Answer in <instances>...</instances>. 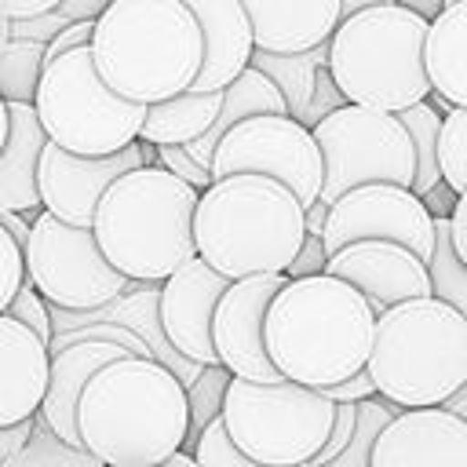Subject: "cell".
Masks as SVG:
<instances>
[{"instance_id":"cell-24","label":"cell","mask_w":467,"mask_h":467,"mask_svg":"<svg viewBox=\"0 0 467 467\" xmlns=\"http://www.w3.org/2000/svg\"><path fill=\"white\" fill-rule=\"evenodd\" d=\"M248 117H288V106H285V99L277 95V88H274L263 73H255L252 66L223 91V106H219L212 128H208L197 142H190V146H182V150L208 171V164H212L215 146L223 142V135L234 131L237 124H244ZM208 175H212V171H208Z\"/></svg>"},{"instance_id":"cell-28","label":"cell","mask_w":467,"mask_h":467,"mask_svg":"<svg viewBox=\"0 0 467 467\" xmlns=\"http://www.w3.org/2000/svg\"><path fill=\"white\" fill-rule=\"evenodd\" d=\"M427 277H431V299L467 317V266L452 248L449 219H434V252L427 259Z\"/></svg>"},{"instance_id":"cell-38","label":"cell","mask_w":467,"mask_h":467,"mask_svg":"<svg viewBox=\"0 0 467 467\" xmlns=\"http://www.w3.org/2000/svg\"><path fill=\"white\" fill-rule=\"evenodd\" d=\"M347 106V99L336 91V84H332V77H328V69H317V84H314V99H310V106H306V113H303V128L306 131H314L325 117H332L336 109H343Z\"/></svg>"},{"instance_id":"cell-41","label":"cell","mask_w":467,"mask_h":467,"mask_svg":"<svg viewBox=\"0 0 467 467\" xmlns=\"http://www.w3.org/2000/svg\"><path fill=\"white\" fill-rule=\"evenodd\" d=\"M58 7V0H0V18L7 22H36L44 15H51Z\"/></svg>"},{"instance_id":"cell-6","label":"cell","mask_w":467,"mask_h":467,"mask_svg":"<svg viewBox=\"0 0 467 467\" xmlns=\"http://www.w3.org/2000/svg\"><path fill=\"white\" fill-rule=\"evenodd\" d=\"M423 40L427 22L420 15L394 0H368L358 15L336 26L325 69L347 106L398 117L431 95Z\"/></svg>"},{"instance_id":"cell-42","label":"cell","mask_w":467,"mask_h":467,"mask_svg":"<svg viewBox=\"0 0 467 467\" xmlns=\"http://www.w3.org/2000/svg\"><path fill=\"white\" fill-rule=\"evenodd\" d=\"M449 237H452V248L460 255V263L467 266V186L456 193L452 201V212H449Z\"/></svg>"},{"instance_id":"cell-14","label":"cell","mask_w":467,"mask_h":467,"mask_svg":"<svg viewBox=\"0 0 467 467\" xmlns=\"http://www.w3.org/2000/svg\"><path fill=\"white\" fill-rule=\"evenodd\" d=\"M153 164H157V150L146 142H131L128 150H120L113 157H73L58 146L44 142L40 157H36V197H40L44 212L55 215L58 223L91 230L102 193L120 175H128L135 168H153Z\"/></svg>"},{"instance_id":"cell-32","label":"cell","mask_w":467,"mask_h":467,"mask_svg":"<svg viewBox=\"0 0 467 467\" xmlns=\"http://www.w3.org/2000/svg\"><path fill=\"white\" fill-rule=\"evenodd\" d=\"M401 409L379 401V398H368L358 405V420H354V434H350V445L325 467H368L372 463V445L379 438V431L398 416Z\"/></svg>"},{"instance_id":"cell-3","label":"cell","mask_w":467,"mask_h":467,"mask_svg":"<svg viewBox=\"0 0 467 467\" xmlns=\"http://www.w3.org/2000/svg\"><path fill=\"white\" fill-rule=\"evenodd\" d=\"M91 66L131 106H161L193 88L201 29L186 0H113L95 18Z\"/></svg>"},{"instance_id":"cell-43","label":"cell","mask_w":467,"mask_h":467,"mask_svg":"<svg viewBox=\"0 0 467 467\" xmlns=\"http://www.w3.org/2000/svg\"><path fill=\"white\" fill-rule=\"evenodd\" d=\"M102 0H58V15L66 22H95L102 15Z\"/></svg>"},{"instance_id":"cell-46","label":"cell","mask_w":467,"mask_h":467,"mask_svg":"<svg viewBox=\"0 0 467 467\" xmlns=\"http://www.w3.org/2000/svg\"><path fill=\"white\" fill-rule=\"evenodd\" d=\"M441 409H445L449 416H456V420H463V423H467V383H463L452 398H445V401H441Z\"/></svg>"},{"instance_id":"cell-35","label":"cell","mask_w":467,"mask_h":467,"mask_svg":"<svg viewBox=\"0 0 467 467\" xmlns=\"http://www.w3.org/2000/svg\"><path fill=\"white\" fill-rule=\"evenodd\" d=\"M7 317L11 321H18L22 328H29L40 343H51L55 339V328H51V310H47V303L40 299V292L26 281L22 288H18V296L11 299V306H7Z\"/></svg>"},{"instance_id":"cell-8","label":"cell","mask_w":467,"mask_h":467,"mask_svg":"<svg viewBox=\"0 0 467 467\" xmlns=\"http://www.w3.org/2000/svg\"><path fill=\"white\" fill-rule=\"evenodd\" d=\"M33 113L44 142L73 157H113L139 142L146 109L117 99L91 66V47L51 58L40 73Z\"/></svg>"},{"instance_id":"cell-13","label":"cell","mask_w":467,"mask_h":467,"mask_svg":"<svg viewBox=\"0 0 467 467\" xmlns=\"http://www.w3.org/2000/svg\"><path fill=\"white\" fill-rule=\"evenodd\" d=\"M361 241L401 244L420 263H427L434 252V219L412 190L358 186L328 208L321 244H325V255H336V252L361 244Z\"/></svg>"},{"instance_id":"cell-19","label":"cell","mask_w":467,"mask_h":467,"mask_svg":"<svg viewBox=\"0 0 467 467\" xmlns=\"http://www.w3.org/2000/svg\"><path fill=\"white\" fill-rule=\"evenodd\" d=\"M190 15L201 29V73L193 80V95L226 91L252 58V29L241 0H186Z\"/></svg>"},{"instance_id":"cell-16","label":"cell","mask_w":467,"mask_h":467,"mask_svg":"<svg viewBox=\"0 0 467 467\" xmlns=\"http://www.w3.org/2000/svg\"><path fill=\"white\" fill-rule=\"evenodd\" d=\"M226 288L230 281H223L201 259H190L157 292V328L164 343L201 368L219 365L212 347V314Z\"/></svg>"},{"instance_id":"cell-18","label":"cell","mask_w":467,"mask_h":467,"mask_svg":"<svg viewBox=\"0 0 467 467\" xmlns=\"http://www.w3.org/2000/svg\"><path fill=\"white\" fill-rule=\"evenodd\" d=\"M368 467H467V423L445 409H401L379 431Z\"/></svg>"},{"instance_id":"cell-45","label":"cell","mask_w":467,"mask_h":467,"mask_svg":"<svg viewBox=\"0 0 467 467\" xmlns=\"http://www.w3.org/2000/svg\"><path fill=\"white\" fill-rule=\"evenodd\" d=\"M0 226L11 234L15 248L26 255V244H29V223H22V215H0Z\"/></svg>"},{"instance_id":"cell-12","label":"cell","mask_w":467,"mask_h":467,"mask_svg":"<svg viewBox=\"0 0 467 467\" xmlns=\"http://www.w3.org/2000/svg\"><path fill=\"white\" fill-rule=\"evenodd\" d=\"M212 182L230 175H259L281 182L303 212L321 197V153L314 135L292 117H248L223 135L208 164Z\"/></svg>"},{"instance_id":"cell-47","label":"cell","mask_w":467,"mask_h":467,"mask_svg":"<svg viewBox=\"0 0 467 467\" xmlns=\"http://www.w3.org/2000/svg\"><path fill=\"white\" fill-rule=\"evenodd\" d=\"M325 219H328V208H325V204H310V208H306V234H317V237H321Z\"/></svg>"},{"instance_id":"cell-48","label":"cell","mask_w":467,"mask_h":467,"mask_svg":"<svg viewBox=\"0 0 467 467\" xmlns=\"http://www.w3.org/2000/svg\"><path fill=\"white\" fill-rule=\"evenodd\" d=\"M7 131H11V117H7V102L0 99V157H4V146H7Z\"/></svg>"},{"instance_id":"cell-30","label":"cell","mask_w":467,"mask_h":467,"mask_svg":"<svg viewBox=\"0 0 467 467\" xmlns=\"http://www.w3.org/2000/svg\"><path fill=\"white\" fill-rule=\"evenodd\" d=\"M230 372L223 365H208L201 368V376L186 387V412H190V427H186V441L182 452H193V441L204 434L208 423H215L223 416V401H226V387H230Z\"/></svg>"},{"instance_id":"cell-23","label":"cell","mask_w":467,"mask_h":467,"mask_svg":"<svg viewBox=\"0 0 467 467\" xmlns=\"http://www.w3.org/2000/svg\"><path fill=\"white\" fill-rule=\"evenodd\" d=\"M423 69L431 91L452 109H467V0H452L427 26Z\"/></svg>"},{"instance_id":"cell-29","label":"cell","mask_w":467,"mask_h":467,"mask_svg":"<svg viewBox=\"0 0 467 467\" xmlns=\"http://www.w3.org/2000/svg\"><path fill=\"white\" fill-rule=\"evenodd\" d=\"M44 73V44L11 40L0 55V99L7 106H33Z\"/></svg>"},{"instance_id":"cell-44","label":"cell","mask_w":467,"mask_h":467,"mask_svg":"<svg viewBox=\"0 0 467 467\" xmlns=\"http://www.w3.org/2000/svg\"><path fill=\"white\" fill-rule=\"evenodd\" d=\"M29 431H33V420H29V423H18V427H11V431H0V467L22 449V441L29 438Z\"/></svg>"},{"instance_id":"cell-36","label":"cell","mask_w":467,"mask_h":467,"mask_svg":"<svg viewBox=\"0 0 467 467\" xmlns=\"http://www.w3.org/2000/svg\"><path fill=\"white\" fill-rule=\"evenodd\" d=\"M22 285H26V255L15 248L11 234L0 226V314H7Z\"/></svg>"},{"instance_id":"cell-40","label":"cell","mask_w":467,"mask_h":467,"mask_svg":"<svg viewBox=\"0 0 467 467\" xmlns=\"http://www.w3.org/2000/svg\"><path fill=\"white\" fill-rule=\"evenodd\" d=\"M332 405H361V401H368V398H376V387H372V379H368V372L361 368L358 376H350V379H343V383H336V387H328V390H321Z\"/></svg>"},{"instance_id":"cell-49","label":"cell","mask_w":467,"mask_h":467,"mask_svg":"<svg viewBox=\"0 0 467 467\" xmlns=\"http://www.w3.org/2000/svg\"><path fill=\"white\" fill-rule=\"evenodd\" d=\"M161 467H197V460H193L190 452H175V456H168Z\"/></svg>"},{"instance_id":"cell-21","label":"cell","mask_w":467,"mask_h":467,"mask_svg":"<svg viewBox=\"0 0 467 467\" xmlns=\"http://www.w3.org/2000/svg\"><path fill=\"white\" fill-rule=\"evenodd\" d=\"M51 350L29 328L0 314V431L29 423L47 390Z\"/></svg>"},{"instance_id":"cell-9","label":"cell","mask_w":467,"mask_h":467,"mask_svg":"<svg viewBox=\"0 0 467 467\" xmlns=\"http://www.w3.org/2000/svg\"><path fill=\"white\" fill-rule=\"evenodd\" d=\"M336 405L321 390L281 383L230 379L223 431L230 445L259 467H306L328 441Z\"/></svg>"},{"instance_id":"cell-11","label":"cell","mask_w":467,"mask_h":467,"mask_svg":"<svg viewBox=\"0 0 467 467\" xmlns=\"http://www.w3.org/2000/svg\"><path fill=\"white\" fill-rule=\"evenodd\" d=\"M26 281L66 314H95L128 292V281L102 259L91 230L58 223L47 212L29 223Z\"/></svg>"},{"instance_id":"cell-5","label":"cell","mask_w":467,"mask_h":467,"mask_svg":"<svg viewBox=\"0 0 467 467\" xmlns=\"http://www.w3.org/2000/svg\"><path fill=\"white\" fill-rule=\"evenodd\" d=\"M197 201L201 193L164 168H135L102 193L91 219V237L102 259L128 285H164L179 266L197 259Z\"/></svg>"},{"instance_id":"cell-33","label":"cell","mask_w":467,"mask_h":467,"mask_svg":"<svg viewBox=\"0 0 467 467\" xmlns=\"http://www.w3.org/2000/svg\"><path fill=\"white\" fill-rule=\"evenodd\" d=\"M438 171H441V182L452 197L467 186V109H449L441 117Z\"/></svg>"},{"instance_id":"cell-22","label":"cell","mask_w":467,"mask_h":467,"mask_svg":"<svg viewBox=\"0 0 467 467\" xmlns=\"http://www.w3.org/2000/svg\"><path fill=\"white\" fill-rule=\"evenodd\" d=\"M120 358H131L124 347L117 343H102V339H88V343H73V347H62L51 354V368H47V390H44V405H40V420L73 449H84L80 445V434H77V405H80V394L88 387V379L120 361Z\"/></svg>"},{"instance_id":"cell-34","label":"cell","mask_w":467,"mask_h":467,"mask_svg":"<svg viewBox=\"0 0 467 467\" xmlns=\"http://www.w3.org/2000/svg\"><path fill=\"white\" fill-rule=\"evenodd\" d=\"M190 456L197 460V467H259V463H252L248 456H241L230 445V438H226V431H223L219 420L204 427V434L193 441V452Z\"/></svg>"},{"instance_id":"cell-26","label":"cell","mask_w":467,"mask_h":467,"mask_svg":"<svg viewBox=\"0 0 467 467\" xmlns=\"http://www.w3.org/2000/svg\"><path fill=\"white\" fill-rule=\"evenodd\" d=\"M248 66L255 73H263L277 95L288 106V117L299 124L310 99H314V84H317V69L328 66V44L306 51V55H270V51H252Z\"/></svg>"},{"instance_id":"cell-1","label":"cell","mask_w":467,"mask_h":467,"mask_svg":"<svg viewBox=\"0 0 467 467\" xmlns=\"http://www.w3.org/2000/svg\"><path fill=\"white\" fill-rule=\"evenodd\" d=\"M376 317L343 281L317 274L288 281L263 317V347L281 379L328 390L358 376L372 350Z\"/></svg>"},{"instance_id":"cell-15","label":"cell","mask_w":467,"mask_h":467,"mask_svg":"<svg viewBox=\"0 0 467 467\" xmlns=\"http://www.w3.org/2000/svg\"><path fill=\"white\" fill-rule=\"evenodd\" d=\"M288 285L285 274L234 281L212 314V347L219 365L244 383H281L263 347V317L274 296Z\"/></svg>"},{"instance_id":"cell-50","label":"cell","mask_w":467,"mask_h":467,"mask_svg":"<svg viewBox=\"0 0 467 467\" xmlns=\"http://www.w3.org/2000/svg\"><path fill=\"white\" fill-rule=\"evenodd\" d=\"M11 44V22L7 18H0V55H4V47Z\"/></svg>"},{"instance_id":"cell-17","label":"cell","mask_w":467,"mask_h":467,"mask_svg":"<svg viewBox=\"0 0 467 467\" xmlns=\"http://www.w3.org/2000/svg\"><path fill=\"white\" fill-rule=\"evenodd\" d=\"M325 274L350 285L368 303L372 317L387 314L398 303L431 296L427 263H420L409 248L387 244V241H361V244H350V248L328 255Z\"/></svg>"},{"instance_id":"cell-31","label":"cell","mask_w":467,"mask_h":467,"mask_svg":"<svg viewBox=\"0 0 467 467\" xmlns=\"http://www.w3.org/2000/svg\"><path fill=\"white\" fill-rule=\"evenodd\" d=\"M4 467H102L91 452L66 445L40 416H33V431L22 441V449Z\"/></svg>"},{"instance_id":"cell-27","label":"cell","mask_w":467,"mask_h":467,"mask_svg":"<svg viewBox=\"0 0 467 467\" xmlns=\"http://www.w3.org/2000/svg\"><path fill=\"white\" fill-rule=\"evenodd\" d=\"M398 124L409 131V142H412V157H416V171H412V193L416 197H427L438 182H441V171H438V135H441V113L431 106V102H420L405 113H398Z\"/></svg>"},{"instance_id":"cell-39","label":"cell","mask_w":467,"mask_h":467,"mask_svg":"<svg viewBox=\"0 0 467 467\" xmlns=\"http://www.w3.org/2000/svg\"><path fill=\"white\" fill-rule=\"evenodd\" d=\"M325 263H328V255H325L321 237H317V234H306V237H303V248L296 252V259H292V266L285 270V277H288V281L317 277V274H325Z\"/></svg>"},{"instance_id":"cell-4","label":"cell","mask_w":467,"mask_h":467,"mask_svg":"<svg viewBox=\"0 0 467 467\" xmlns=\"http://www.w3.org/2000/svg\"><path fill=\"white\" fill-rule=\"evenodd\" d=\"M306 212L274 179H215L193 208L197 259L223 281L285 274L303 248Z\"/></svg>"},{"instance_id":"cell-7","label":"cell","mask_w":467,"mask_h":467,"mask_svg":"<svg viewBox=\"0 0 467 467\" xmlns=\"http://www.w3.org/2000/svg\"><path fill=\"white\" fill-rule=\"evenodd\" d=\"M365 372L394 409H441L467 383V317L431 296L390 306L376 317Z\"/></svg>"},{"instance_id":"cell-37","label":"cell","mask_w":467,"mask_h":467,"mask_svg":"<svg viewBox=\"0 0 467 467\" xmlns=\"http://www.w3.org/2000/svg\"><path fill=\"white\" fill-rule=\"evenodd\" d=\"M157 168H164L168 175H175L179 182H186V186L197 190V193H204V190L212 186V175H208L182 146H161V150H157Z\"/></svg>"},{"instance_id":"cell-10","label":"cell","mask_w":467,"mask_h":467,"mask_svg":"<svg viewBox=\"0 0 467 467\" xmlns=\"http://www.w3.org/2000/svg\"><path fill=\"white\" fill-rule=\"evenodd\" d=\"M321 153V197L317 204L332 208L343 193L358 186H401L412 190V142L409 131L390 113L343 106L325 117L314 131Z\"/></svg>"},{"instance_id":"cell-2","label":"cell","mask_w":467,"mask_h":467,"mask_svg":"<svg viewBox=\"0 0 467 467\" xmlns=\"http://www.w3.org/2000/svg\"><path fill=\"white\" fill-rule=\"evenodd\" d=\"M190 427L182 383L157 361L120 358L99 368L77 405L84 452L102 467H161Z\"/></svg>"},{"instance_id":"cell-20","label":"cell","mask_w":467,"mask_h":467,"mask_svg":"<svg viewBox=\"0 0 467 467\" xmlns=\"http://www.w3.org/2000/svg\"><path fill=\"white\" fill-rule=\"evenodd\" d=\"M252 47L270 55H306L332 40L339 0H244Z\"/></svg>"},{"instance_id":"cell-25","label":"cell","mask_w":467,"mask_h":467,"mask_svg":"<svg viewBox=\"0 0 467 467\" xmlns=\"http://www.w3.org/2000/svg\"><path fill=\"white\" fill-rule=\"evenodd\" d=\"M219 106H223V91H212V95L186 91L179 99L150 106L146 120H142V131H139V142H146L153 150H161V146H190L212 128Z\"/></svg>"}]
</instances>
